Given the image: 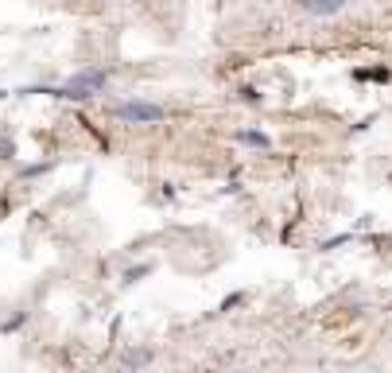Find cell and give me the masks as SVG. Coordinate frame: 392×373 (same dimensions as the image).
<instances>
[{"instance_id": "1", "label": "cell", "mask_w": 392, "mask_h": 373, "mask_svg": "<svg viewBox=\"0 0 392 373\" xmlns=\"http://www.w3.org/2000/svg\"><path fill=\"white\" fill-rule=\"evenodd\" d=\"M105 86H109L105 66H82L62 86H24L16 94H47V97H59V101H94L97 94H105Z\"/></svg>"}, {"instance_id": "2", "label": "cell", "mask_w": 392, "mask_h": 373, "mask_svg": "<svg viewBox=\"0 0 392 373\" xmlns=\"http://www.w3.org/2000/svg\"><path fill=\"white\" fill-rule=\"evenodd\" d=\"M117 120L125 125H159L167 117L164 105H155V101H144V97H129V101H117V105L109 109Z\"/></svg>"}, {"instance_id": "3", "label": "cell", "mask_w": 392, "mask_h": 373, "mask_svg": "<svg viewBox=\"0 0 392 373\" xmlns=\"http://www.w3.org/2000/svg\"><path fill=\"white\" fill-rule=\"evenodd\" d=\"M350 0H303V12L307 16H319V20H330V16L345 12Z\"/></svg>"}, {"instance_id": "4", "label": "cell", "mask_w": 392, "mask_h": 373, "mask_svg": "<svg viewBox=\"0 0 392 373\" xmlns=\"http://www.w3.org/2000/svg\"><path fill=\"white\" fill-rule=\"evenodd\" d=\"M233 140H237V144H249V148H272V136L264 133V129H237Z\"/></svg>"}, {"instance_id": "5", "label": "cell", "mask_w": 392, "mask_h": 373, "mask_svg": "<svg viewBox=\"0 0 392 373\" xmlns=\"http://www.w3.org/2000/svg\"><path fill=\"white\" fill-rule=\"evenodd\" d=\"M148 361H152V350H125V354H120V365H125V370H144Z\"/></svg>"}, {"instance_id": "6", "label": "cell", "mask_w": 392, "mask_h": 373, "mask_svg": "<svg viewBox=\"0 0 392 373\" xmlns=\"http://www.w3.org/2000/svg\"><path fill=\"white\" fill-rule=\"evenodd\" d=\"M354 78L357 82H389L392 70L389 66H373V70H354Z\"/></svg>"}, {"instance_id": "7", "label": "cell", "mask_w": 392, "mask_h": 373, "mask_svg": "<svg viewBox=\"0 0 392 373\" xmlns=\"http://www.w3.org/2000/svg\"><path fill=\"white\" fill-rule=\"evenodd\" d=\"M24 323H27V311H20L16 319H8V323H0V331H20Z\"/></svg>"}, {"instance_id": "8", "label": "cell", "mask_w": 392, "mask_h": 373, "mask_svg": "<svg viewBox=\"0 0 392 373\" xmlns=\"http://www.w3.org/2000/svg\"><path fill=\"white\" fill-rule=\"evenodd\" d=\"M241 97H245L249 105H261V94H257V86H241Z\"/></svg>"}, {"instance_id": "9", "label": "cell", "mask_w": 392, "mask_h": 373, "mask_svg": "<svg viewBox=\"0 0 392 373\" xmlns=\"http://www.w3.org/2000/svg\"><path fill=\"white\" fill-rule=\"evenodd\" d=\"M8 156H16V144L8 136H0V159H8Z\"/></svg>"}, {"instance_id": "10", "label": "cell", "mask_w": 392, "mask_h": 373, "mask_svg": "<svg viewBox=\"0 0 392 373\" xmlns=\"http://www.w3.org/2000/svg\"><path fill=\"white\" fill-rule=\"evenodd\" d=\"M152 272V265H140V268H132V272H125V280H136V276H148Z\"/></svg>"}]
</instances>
